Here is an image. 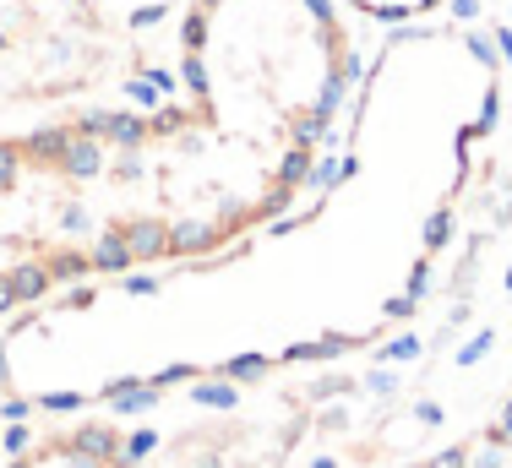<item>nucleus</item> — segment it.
<instances>
[{
    "label": "nucleus",
    "instance_id": "1",
    "mask_svg": "<svg viewBox=\"0 0 512 468\" xmlns=\"http://www.w3.org/2000/svg\"><path fill=\"white\" fill-rule=\"evenodd\" d=\"M273 218L186 98L6 131L0 316L82 278L202 262Z\"/></svg>",
    "mask_w": 512,
    "mask_h": 468
},
{
    "label": "nucleus",
    "instance_id": "2",
    "mask_svg": "<svg viewBox=\"0 0 512 468\" xmlns=\"http://www.w3.org/2000/svg\"><path fill=\"white\" fill-rule=\"evenodd\" d=\"M175 60L213 142L284 213L355 82L338 0H191Z\"/></svg>",
    "mask_w": 512,
    "mask_h": 468
},
{
    "label": "nucleus",
    "instance_id": "3",
    "mask_svg": "<svg viewBox=\"0 0 512 468\" xmlns=\"http://www.w3.org/2000/svg\"><path fill=\"white\" fill-rule=\"evenodd\" d=\"M6 468H148L126 430L109 420H71L33 436Z\"/></svg>",
    "mask_w": 512,
    "mask_h": 468
},
{
    "label": "nucleus",
    "instance_id": "4",
    "mask_svg": "<svg viewBox=\"0 0 512 468\" xmlns=\"http://www.w3.org/2000/svg\"><path fill=\"white\" fill-rule=\"evenodd\" d=\"M77 28L104 44H142L158 33H180L191 0H66Z\"/></svg>",
    "mask_w": 512,
    "mask_h": 468
},
{
    "label": "nucleus",
    "instance_id": "5",
    "mask_svg": "<svg viewBox=\"0 0 512 468\" xmlns=\"http://www.w3.org/2000/svg\"><path fill=\"white\" fill-rule=\"evenodd\" d=\"M365 22H382V28H398V22H420L431 11H442V0H338Z\"/></svg>",
    "mask_w": 512,
    "mask_h": 468
}]
</instances>
